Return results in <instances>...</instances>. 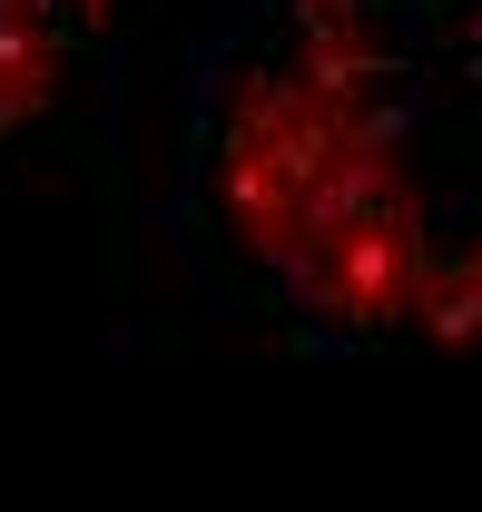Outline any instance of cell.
<instances>
[{
	"mask_svg": "<svg viewBox=\"0 0 482 512\" xmlns=\"http://www.w3.org/2000/svg\"><path fill=\"white\" fill-rule=\"evenodd\" d=\"M148 237L315 355H482V0H197Z\"/></svg>",
	"mask_w": 482,
	"mask_h": 512,
	"instance_id": "6da1fadb",
	"label": "cell"
},
{
	"mask_svg": "<svg viewBox=\"0 0 482 512\" xmlns=\"http://www.w3.org/2000/svg\"><path fill=\"white\" fill-rule=\"evenodd\" d=\"M197 0H0V188L128 178Z\"/></svg>",
	"mask_w": 482,
	"mask_h": 512,
	"instance_id": "7a4b0ae2",
	"label": "cell"
}]
</instances>
